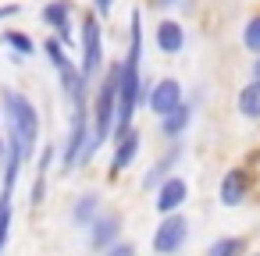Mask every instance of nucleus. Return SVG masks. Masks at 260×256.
<instances>
[{"mask_svg":"<svg viewBox=\"0 0 260 256\" xmlns=\"http://www.w3.org/2000/svg\"><path fill=\"white\" fill-rule=\"evenodd\" d=\"M0 103H4L8 128H11V132L18 135V142H22V157L32 160V153H36V146H40V111H36V103H32L25 93L11 89V86L0 89Z\"/></svg>","mask_w":260,"mask_h":256,"instance_id":"nucleus-1","label":"nucleus"},{"mask_svg":"<svg viewBox=\"0 0 260 256\" xmlns=\"http://www.w3.org/2000/svg\"><path fill=\"white\" fill-rule=\"evenodd\" d=\"M43 54L50 57L54 71H57V79H61V93H64L68 107H75V103H89V79L82 75L79 61H72V57H68L64 43H61L57 36H50V40L43 43Z\"/></svg>","mask_w":260,"mask_h":256,"instance_id":"nucleus-2","label":"nucleus"},{"mask_svg":"<svg viewBox=\"0 0 260 256\" xmlns=\"http://www.w3.org/2000/svg\"><path fill=\"white\" fill-rule=\"evenodd\" d=\"M79 29H82L79 32V68L93 82V79L104 75V25H100V15L93 8H86Z\"/></svg>","mask_w":260,"mask_h":256,"instance_id":"nucleus-3","label":"nucleus"},{"mask_svg":"<svg viewBox=\"0 0 260 256\" xmlns=\"http://www.w3.org/2000/svg\"><path fill=\"white\" fill-rule=\"evenodd\" d=\"M189 242V221L175 210V213H164V221L153 228V252L157 256H178Z\"/></svg>","mask_w":260,"mask_h":256,"instance_id":"nucleus-4","label":"nucleus"},{"mask_svg":"<svg viewBox=\"0 0 260 256\" xmlns=\"http://www.w3.org/2000/svg\"><path fill=\"white\" fill-rule=\"evenodd\" d=\"M182 100H185V89H182V82H178V79H160V82H153V86H150L146 107H150V114L164 118V114H171V111H175Z\"/></svg>","mask_w":260,"mask_h":256,"instance_id":"nucleus-5","label":"nucleus"},{"mask_svg":"<svg viewBox=\"0 0 260 256\" xmlns=\"http://www.w3.org/2000/svg\"><path fill=\"white\" fill-rule=\"evenodd\" d=\"M72 11H75V8H72V0H47L43 11H40L43 25H47V29H54V36H57L61 43H72V40H75Z\"/></svg>","mask_w":260,"mask_h":256,"instance_id":"nucleus-6","label":"nucleus"},{"mask_svg":"<svg viewBox=\"0 0 260 256\" xmlns=\"http://www.w3.org/2000/svg\"><path fill=\"white\" fill-rule=\"evenodd\" d=\"M185 199H189V181H185L182 174H168V178L157 185V199H153V206H157L160 213H175Z\"/></svg>","mask_w":260,"mask_h":256,"instance_id":"nucleus-7","label":"nucleus"},{"mask_svg":"<svg viewBox=\"0 0 260 256\" xmlns=\"http://www.w3.org/2000/svg\"><path fill=\"white\" fill-rule=\"evenodd\" d=\"M153 43H157V50H160L164 57L182 54V50H185V25L175 22V18H160L157 29H153Z\"/></svg>","mask_w":260,"mask_h":256,"instance_id":"nucleus-8","label":"nucleus"},{"mask_svg":"<svg viewBox=\"0 0 260 256\" xmlns=\"http://www.w3.org/2000/svg\"><path fill=\"white\" fill-rule=\"evenodd\" d=\"M118 231H121V217H118V213H100V217L89 224V249H93V252H104L107 245L118 242Z\"/></svg>","mask_w":260,"mask_h":256,"instance_id":"nucleus-9","label":"nucleus"},{"mask_svg":"<svg viewBox=\"0 0 260 256\" xmlns=\"http://www.w3.org/2000/svg\"><path fill=\"white\" fill-rule=\"evenodd\" d=\"M139 146H143V135L132 128V132H125L121 139H114V157H111V178H118L132 160H136V153H139Z\"/></svg>","mask_w":260,"mask_h":256,"instance_id":"nucleus-10","label":"nucleus"},{"mask_svg":"<svg viewBox=\"0 0 260 256\" xmlns=\"http://www.w3.org/2000/svg\"><path fill=\"white\" fill-rule=\"evenodd\" d=\"M246 192H249V174H246L242 167H232V171L221 178V192H217V199H221L224 206H239V203L246 199Z\"/></svg>","mask_w":260,"mask_h":256,"instance_id":"nucleus-11","label":"nucleus"},{"mask_svg":"<svg viewBox=\"0 0 260 256\" xmlns=\"http://www.w3.org/2000/svg\"><path fill=\"white\" fill-rule=\"evenodd\" d=\"M189 125H192V103H185V100H182L171 114H164V118H160V135L175 142V139H182V135H185V128H189Z\"/></svg>","mask_w":260,"mask_h":256,"instance_id":"nucleus-12","label":"nucleus"},{"mask_svg":"<svg viewBox=\"0 0 260 256\" xmlns=\"http://www.w3.org/2000/svg\"><path fill=\"white\" fill-rule=\"evenodd\" d=\"M0 40L11 47V61H15V64H22L25 57H32V54L40 50L36 40H32L29 32H22V29H4V32H0Z\"/></svg>","mask_w":260,"mask_h":256,"instance_id":"nucleus-13","label":"nucleus"},{"mask_svg":"<svg viewBox=\"0 0 260 256\" xmlns=\"http://www.w3.org/2000/svg\"><path fill=\"white\" fill-rule=\"evenodd\" d=\"M178 157H182V142L175 139V146H171V150H168V153H164V157H160V160L150 167V174L143 178V189H157V185H160V181L171 174V167L178 164Z\"/></svg>","mask_w":260,"mask_h":256,"instance_id":"nucleus-14","label":"nucleus"},{"mask_svg":"<svg viewBox=\"0 0 260 256\" xmlns=\"http://www.w3.org/2000/svg\"><path fill=\"white\" fill-rule=\"evenodd\" d=\"M235 107H239V114H242L246 121H260V82H253V79H249V82L239 89Z\"/></svg>","mask_w":260,"mask_h":256,"instance_id":"nucleus-15","label":"nucleus"},{"mask_svg":"<svg viewBox=\"0 0 260 256\" xmlns=\"http://www.w3.org/2000/svg\"><path fill=\"white\" fill-rule=\"evenodd\" d=\"M96 217H100V196H96V192L79 196V199H75V206H72V221H75L79 228H89Z\"/></svg>","mask_w":260,"mask_h":256,"instance_id":"nucleus-16","label":"nucleus"},{"mask_svg":"<svg viewBox=\"0 0 260 256\" xmlns=\"http://www.w3.org/2000/svg\"><path fill=\"white\" fill-rule=\"evenodd\" d=\"M242 47L256 57L260 54V15H253L246 25H242Z\"/></svg>","mask_w":260,"mask_h":256,"instance_id":"nucleus-17","label":"nucleus"},{"mask_svg":"<svg viewBox=\"0 0 260 256\" xmlns=\"http://www.w3.org/2000/svg\"><path fill=\"white\" fill-rule=\"evenodd\" d=\"M207 256H242V238H217L210 249H207Z\"/></svg>","mask_w":260,"mask_h":256,"instance_id":"nucleus-18","label":"nucleus"},{"mask_svg":"<svg viewBox=\"0 0 260 256\" xmlns=\"http://www.w3.org/2000/svg\"><path fill=\"white\" fill-rule=\"evenodd\" d=\"M8 238H11V199L0 196V256L8 249Z\"/></svg>","mask_w":260,"mask_h":256,"instance_id":"nucleus-19","label":"nucleus"},{"mask_svg":"<svg viewBox=\"0 0 260 256\" xmlns=\"http://www.w3.org/2000/svg\"><path fill=\"white\" fill-rule=\"evenodd\" d=\"M104 256H139V252H136V245H132V242H121V238H118L114 245H107V249H104Z\"/></svg>","mask_w":260,"mask_h":256,"instance_id":"nucleus-20","label":"nucleus"},{"mask_svg":"<svg viewBox=\"0 0 260 256\" xmlns=\"http://www.w3.org/2000/svg\"><path fill=\"white\" fill-rule=\"evenodd\" d=\"M89 8H93V11H96L100 18H107V15H111V8H114V0H93Z\"/></svg>","mask_w":260,"mask_h":256,"instance_id":"nucleus-21","label":"nucleus"},{"mask_svg":"<svg viewBox=\"0 0 260 256\" xmlns=\"http://www.w3.org/2000/svg\"><path fill=\"white\" fill-rule=\"evenodd\" d=\"M15 15H22L18 4H4V8H0V22H4V18H15Z\"/></svg>","mask_w":260,"mask_h":256,"instance_id":"nucleus-22","label":"nucleus"},{"mask_svg":"<svg viewBox=\"0 0 260 256\" xmlns=\"http://www.w3.org/2000/svg\"><path fill=\"white\" fill-rule=\"evenodd\" d=\"M249 79H253V82H260V54L253 57V68H249Z\"/></svg>","mask_w":260,"mask_h":256,"instance_id":"nucleus-23","label":"nucleus"},{"mask_svg":"<svg viewBox=\"0 0 260 256\" xmlns=\"http://www.w3.org/2000/svg\"><path fill=\"white\" fill-rule=\"evenodd\" d=\"M171 4H182V0H153V8H171Z\"/></svg>","mask_w":260,"mask_h":256,"instance_id":"nucleus-24","label":"nucleus"}]
</instances>
